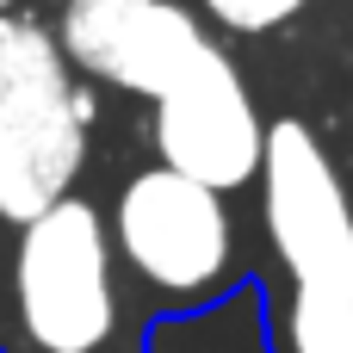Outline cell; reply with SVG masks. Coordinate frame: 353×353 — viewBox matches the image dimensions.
Wrapping results in <instances>:
<instances>
[{
    "label": "cell",
    "instance_id": "52a82bcc",
    "mask_svg": "<svg viewBox=\"0 0 353 353\" xmlns=\"http://www.w3.org/2000/svg\"><path fill=\"white\" fill-rule=\"evenodd\" d=\"M304 6L310 0H199V12L223 31H236V37H267V31L292 25Z\"/></svg>",
    "mask_w": 353,
    "mask_h": 353
},
{
    "label": "cell",
    "instance_id": "277c9868",
    "mask_svg": "<svg viewBox=\"0 0 353 353\" xmlns=\"http://www.w3.org/2000/svg\"><path fill=\"white\" fill-rule=\"evenodd\" d=\"M112 248L118 267H130V279L168 304H205L236 279V217L230 199L174 174V168H137L118 199H112Z\"/></svg>",
    "mask_w": 353,
    "mask_h": 353
},
{
    "label": "cell",
    "instance_id": "7a4b0ae2",
    "mask_svg": "<svg viewBox=\"0 0 353 353\" xmlns=\"http://www.w3.org/2000/svg\"><path fill=\"white\" fill-rule=\"evenodd\" d=\"M99 118L93 87L37 12L0 19V217L25 230L31 217L74 199L87 168V130Z\"/></svg>",
    "mask_w": 353,
    "mask_h": 353
},
{
    "label": "cell",
    "instance_id": "6da1fadb",
    "mask_svg": "<svg viewBox=\"0 0 353 353\" xmlns=\"http://www.w3.org/2000/svg\"><path fill=\"white\" fill-rule=\"evenodd\" d=\"M261 230L279 267L273 353H353V192L304 118L267 124Z\"/></svg>",
    "mask_w": 353,
    "mask_h": 353
},
{
    "label": "cell",
    "instance_id": "8992f818",
    "mask_svg": "<svg viewBox=\"0 0 353 353\" xmlns=\"http://www.w3.org/2000/svg\"><path fill=\"white\" fill-rule=\"evenodd\" d=\"M56 43L81 81H99L130 99H161L211 50L205 19L186 0H62Z\"/></svg>",
    "mask_w": 353,
    "mask_h": 353
},
{
    "label": "cell",
    "instance_id": "3957f363",
    "mask_svg": "<svg viewBox=\"0 0 353 353\" xmlns=\"http://www.w3.org/2000/svg\"><path fill=\"white\" fill-rule=\"evenodd\" d=\"M6 298L25 353H112L124 329V285L105 211L93 199H62L31 217L12 242Z\"/></svg>",
    "mask_w": 353,
    "mask_h": 353
},
{
    "label": "cell",
    "instance_id": "5b68a950",
    "mask_svg": "<svg viewBox=\"0 0 353 353\" xmlns=\"http://www.w3.org/2000/svg\"><path fill=\"white\" fill-rule=\"evenodd\" d=\"M149 143H155L161 168L186 174L223 199L261 180L267 124H261V105L248 93V74L236 68L230 50L211 43L186 68V81L149 105Z\"/></svg>",
    "mask_w": 353,
    "mask_h": 353
},
{
    "label": "cell",
    "instance_id": "ba28073f",
    "mask_svg": "<svg viewBox=\"0 0 353 353\" xmlns=\"http://www.w3.org/2000/svg\"><path fill=\"white\" fill-rule=\"evenodd\" d=\"M6 12H25V0H0V19H6Z\"/></svg>",
    "mask_w": 353,
    "mask_h": 353
}]
</instances>
